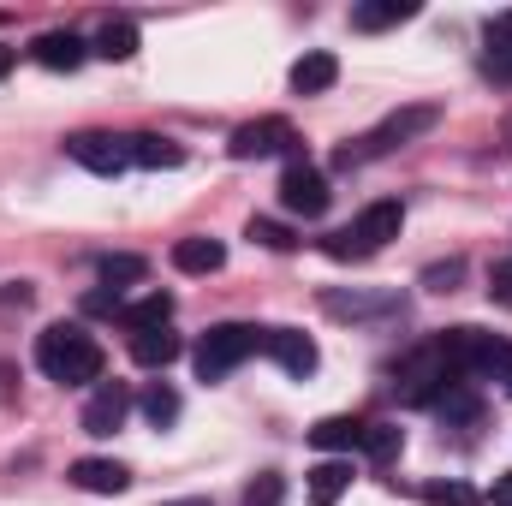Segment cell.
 <instances>
[{
	"instance_id": "cell-32",
	"label": "cell",
	"mask_w": 512,
	"mask_h": 506,
	"mask_svg": "<svg viewBox=\"0 0 512 506\" xmlns=\"http://www.w3.org/2000/svg\"><path fill=\"white\" fill-rule=\"evenodd\" d=\"M489 298L495 304H512V262H495L489 268Z\"/></svg>"
},
{
	"instance_id": "cell-1",
	"label": "cell",
	"mask_w": 512,
	"mask_h": 506,
	"mask_svg": "<svg viewBox=\"0 0 512 506\" xmlns=\"http://www.w3.org/2000/svg\"><path fill=\"white\" fill-rule=\"evenodd\" d=\"M102 346H96V334L90 328H78V322H54V328H42L36 334V370L48 381H60V387H84V381H102Z\"/></svg>"
},
{
	"instance_id": "cell-36",
	"label": "cell",
	"mask_w": 512,
	"mask_h": 506,
	"mask_svg": "<svg viewBox=\"0 0 512 506\" xmlns=\"http://www.w3.org/2000/svg\"><path fill=\"white\" fill-rule=\"evenodd\" d=\"M161 506H215V501H197V495H191V501H161Z\"/></svg>"
},
{
	"instance_id": "cell-15",
	"label": "cell",
	"mask_w": 512,
	"mask_h": 506,
	"mask_svg": "<svg viewBox=\"0 0 512 506\" xmlns=\"http://www.w3.org/2000/svg\"><path fill=\"white\" fill-rule=\"evenodd\" d=\"M126 149H131V167H149V173H161V167H179V161H185V149H179L173 137H155V131L126 137Z\"/></svg>"
},
{
	"instance_id": "cell-5",
	"label": "cell",
	"mask_w": 512,
	"mask_h": 506,
	"mask_svg": "<svg viewBox=\"0 0 512 506\" xmlns=\"http://www.w3.org/2000/svg\"><path fill=\"white\" fill-rule=\"evenodd\" d=\"M435 120H441V108H429V102H423V108H399V114H387L382 126L364 137V149H340L334 161H340V167H358L364 155H387V149H399V143H411V137L435 131Z\"/></svg>"
},
{
	"instance_id": "cell-37",
	"label": "cell",
	"mask_w": 512,
	"mask_h": 506,
	"mask_svg": "<svg viewBox=\"0 0 512 506\" xmlns=\"http://www.w3.org/2000/svg\"><path fill=\"white\" fill-rule=\"evenodd\" d=\"M495 72H507V78H512V54H507V60H495Z\"/></svg>"
},
{
	"instance_id": "cell-10",
	"label": "cell",
	"mask_w": 512,
	"mask_h": 506,
	"mask_svg": "<svg viewBox=\"0 0 512 506\" xmlns=\"http://www.w3.org/2000/svg\"><path fill=\"white\" fill-rule=\"evenodd\" d=\"M399 227H405V209H399L393 197H382V203H370V209H364V215H358V221H352L346 233H352V239H358L364 251L376 256V251L387 245V239H399Z\"/></svg>"
},
{
	"instance_id": "cell-30",
	"label": "cell",
	"mask_w": 512,
	"mask_h": 506,
	"mask_svg": "<svg viewBox=\"0 0 512 506\" xmlns=\"http://www.w3.org/2000/svg\"><path fill=\"white\" fill-rule=\"evenodd\" d=\"M280 495H286V477L262 471V477H251V489H245V506H280Z\"/></svg>"
},
{
	"instance_id": "cell-25",
	"label": "cell",
	"mask_w": 512,
	"mask_h": 506,
	"mask_svg": "<svg viewBox=\"0 0 512 506\" xmlns=\"http://www.w3.org/2000/svg\"><path fill=\"white\" fill-rule=\"evenodd\" d=\"M399 447H405V429H399V423H370V429H364V453H370L376 465L399 459Z\"/></svg>"
},
{
	"instance_id": "cell-3",
	"label": "cell",
	"mask_w": 512,
	"mask_h": 506,
	"mask_svg": "<svg viewBox=\"0 0 512 506\" xmlns=\"http://www.w3.org/2000/svg\"><path fill=\"white\" fill-rule=\"evenodd\" d=\"M453 381H459V370H453L447 352L429 340V346H417L411 358H399V370H393V393H399L405 405H435Z\"/></svg>"
},
{
	"instance_id": "cell-2",
	"label": "cell",
	"mask_w": 512,
	"mask_h": 506,
	"mask_svg": "<svg viewBox=\"0 0 512 506\" xmlns=\"http://www.w3.org/2000/svg\"><path fill=\"white\" fill-rule=\"evenodd\" d=\"M441 352H447V364L459 370V381H507L512 376V340L501 334H489V328H447L441 340H435Z\"/></svg>"
},
{
	"instance_id": "cell-21",
	"label": "cell",
	"mask_w": 512,
	"mask_h": 506,
	"mask_svg": "<svg viewBox=\"0 0 512 506\" xmlns=\"http://www.w3.org/2000/svg\"><path fill=\"white\" fill-rule=\"evenodd\" d=\"M90 54H96V60H131V54H137V24H131V18H108V24L96 30Z\"/></svg>"
},
{
	"instance_id": "cell-24",
	"label": "cell",
	"mask_w": 512,
	"mask_h": 506,
	"mask_svg": "<svg viewBox=\"0 0 512 506\" xmlns=\"http://www.w3.org/2000/svg\"><path fill=\"white\" fill-rule=\"evenodd\" d=\"M417 6L411 0H364V6H352V24L358 30H387V24H405Z\"/></svg>"
},
{
	"instance_id": "cell-22",
	"label": "cell",
	"mask_w": 512,
	"mask_h": 506,
	"mask_svg": "<svg viewBox=\"0 0 512 506\" xmlns=\"http://www.w3.org/2000/svg\"><path fill=\"white\" fill-rule=\"evenodd\" d=\"M435 411H441V423H477V417H483V399H477L471 381H453V387L435 399Z\"/></svg>"
},
{
	"instance_id": "cell-26",
	"label": "cell",
	"mask_w": 512,
	"mask_h": 506,
	"mask_svg": "<svg viewBox=\"0 0 512 506\" xmlns=\"http://www.w3.org/2000/svg\"><path fill=\"white\" fill-rule=\"evenodd\" d=\"M423 506H483V495L471 483H423Z\"/></svg>"
},
{
	"instance_id": "cell-9",
	"label": "cell",
	"mask_w": 512,
	"mask_h": 506,
	"mask_svg": "<svg viewBox=\"0 0 512 506\" xmlns=\"http://www.w3.org/2000/svg\"><path fill=\"white\" fill-rule=\"evenodd\" d=\"M262 352L286 370V376H316V364H322V352H316V340L310 334H298V328H262Z\"/></svg>"
},
{
	"instance_id": "cell-4",
	"label": "cell",
	"mask_w": 512,
	"mask_h": 506,
	"mask_svg": "<svg viewBox=\"0 0 512 506\" xmlns=\"http://www.w3.org/2000/svg\"><path fill=\"white\" fill-rule=\"evenodd\" d=\"M251 352H262V328H251V322H221V328H209V334L197 340V376L227 381Z\"/></svg>"
},
{
	"instance_id": "cell-18",
	"label": "cell",
	"mask_w": 512,
	"mask_h": 506,
	"mask_svg": "<svg viewBox=\"0 0 512 506\" xmlns=\"http://www.w3.org/2000/svg\"><path fill=\"white\" fill-rule=\"evenodd\" d=\"M304 489H310V501H316V506H334L346 489H352V459H322V465L310 471V483H304Z\"/></svg>"
},
{
	"instance_id": "cell-8",
	"label": "cell",
	"mask_w": 512,
	"mask_h": 506,
	"mask_svg": "<svg viewBox=\"0 0 512 506\" xmlns=\"http://www.w3.org/2000/svg\"><path fill=\"white\" fill-rule=\"evenodd\" d=\"M280 209H286V215L316 221V215L328 209V179H322L310 161H292V167L280 173Z\"/></svg>"
},
{
	"instance_id": "cell-12",
	"label": "cell",
	"mask_w": 512,
	"mask_h": 506,
	"mask_svg": "<svg viewBox=\"0 0 512 506\" xmlns=\"http://www.w3.org/2000/svg\"><path fill=\"white\" fill-rule=\"evenodd\" d=\"M126 411H131V393L120 381H102L90 393V405H84V435H114L126 423Z\"/></svg>"
},
{
	"instance_id": "cell-14",
	"label": "cell",
	"mask_w": 512,
	"mask_h": 506,
	"mask_svg": "<svg viewBox=\"0 0 512 506\" xmlns=\"http://www.w3.org/2000/svg\"><path fill=\"white\" fill-rule=\"evenodd\" d=\"M72 483H78L84 495H126L131 471L120 459H78V465H72Z\"/></svg>"
},
{
	"instance_id": "cell-34",
	"label": "cell",
	"mask_w": 512,
	"mask_h": 506,
	"mask_svg": "<svg viewBox=\"0 0 512 506\" xmlns=\"http://www.w3.org/2000/svg\"><path fill=\"white\" fill-rule=\"evenodd\" d=\"M489 501H495V506H512V471H507V477H495V489H489Z\"/></svg>"
},
{
	"instance_id": "cell-29",
	"label": "cell",
	"mask_w": 512,
	"mask_h": 506,
	"mask_svg": "<svg viewBox=\"0 0 512 506\" xmlns=\"http://www.w3.org/2000/svg\"><path fill=\"white\" fill-rule=\"evenodd\" d=\"M251 245H262V251H292L298 239H292V227H280V221H262V215H256V221H251Z\"/></svg>"
},
{
	"instance_id": "cell-11",
	"label": "cell",
	"mask_w": 512,
	"mask_h": 506,
	"mask_svg": "<svg viewBox=\"0 0 512 506\" xmlns=\"http://www.w3.org/2000/svg\"><path fill=\"white\" fill-rule=\"evenodd\" d=\"M322 310L340 322H370V316H399V292H322Z\"/></svg>"
},
{
	"instance_id": "cell-38",
	"label": "cell",
	"mask_w": 512,
	"mask_h": 506,
	"mask_svg": "<svg viewBox=\"0 0 512 506\" xmlns=\"http://www.w3.org/2000/svg\"><path fill=\"white\" fill-rule=\"evenodd\" d=\"M501 143H512V120H507V126H501Z\"/></svg>"
},
{
	"instance_id": "cell-6",
	"label": "cell",
	"mask_w": 512,
	"mask_h": 506,
	"mask_svg": "<svg viewBox=\"0 0 512 506\" xmlns=\"http://www.w3.org/2000/svg\"><path fill=\"white\" fill-rule=\"evenodd\" d=\"M66 155H72L78 167L102 173V179H120V173L131 167L126 137H114V131H78V137H66Z\"/></svg>"
},
{
	"instance_id": "cell-13",
	"label": "cell",
	"mask_w": 512,
	"mask_h": 506,
	"mask_svg": "<svg viewBox=\"0 0 512 506\" xmlns=\"http://www.w3.org/2000/svg\"><path fill=\"white\" fill-rule=\"evenodd\" d=\"M36 66H48V72H78L84 60H90V42L84 36H72V30H48V36H36Z\"/></svg>"
},
{
	"instance_id": "cell-7",
	"label": "cell",
	"mask_w": 512,
	"mask_h": 506,
	"mask_svg": "<svg viewBox=\"0 0 512 506\" xmlns=\"http://www.w3.org/2000/svg\"><path fill=\"white\" fill-rule=\"evenodd\" d=\"M298 143V131L286 126L280 114H268V120H251V126H239L227 137V155L233 161H268V155H280V149H292Z\"/></svg>"
},
{
	"instance_id": "cell-17",
	"label": "cell",
	"mask_w": 512,
	"mask_h": 506,
	"mask_svg": "<svg viewBox=\"0 0 512 506\" xmlns=\"http://www.w3.org/2000/svg\"><path fill=\"white\" fill-rule=\"evenodd\" d=\"M364 429H370V423H358V417H322V423L310 429V447H322V453H352V447H364Z\"/></svg>"
},
{
	"instance_id": "cell-27",
	"label": "cell",
	"mask_w": 512,
	"mask_h": 506,
	"mask_svg": "<svg viewBox=\"0 0 512 506\" xmlns=\"http://www.w3.org/2000/svg\"><path fill=\"white\" fill-rule=\"evenodd\" d=\"M143 417H149V423H155V429H167V423H179V393H173V387H161V381H155V387H149V393H143Z\"/></svg>"
},
{
	"instance_id": "cell-35",
	"label": "cell",
	"mask_w": 512,
	"mask_h": 506,
	"mask_svg": "<svg viewBox=\"0 0 512 506\" xmlns=\"http://www.w3.org/2000/svg\"><path fill=\"white\" fill-rule=\"evenodd\" d=\"M12 60H18V48H0V78L12 72Z\"/></svg>"
},
{
	"instance_id": "cell-28",
	"label": "cell",
	"mask_w": 512,
	"mask_h": 506,
	"mask_svg": "<svg viewBox=\"0 0 512 506\" xmlns=\"http://www.w3.org/2000/svg\"><path fill=\"white\" fill-rule=\"evenodd\" d=\"M143 274H149V262H143V256H102V280H108L114 292H120V286H137Z\"/></svg>"
},
{
	"instance_id": "cell-23",
	"label": "cell",
	"mask_w": 512,
	"mask_h": 506,
	"mask_svg": "<svg viewBox=\"0 0 512 506\" xmlns=\"http://www.w3.org/2000/svg\"><path fill=\"white\" fill-rule=\"evenodd\" d=\"M167 316H173V298H167V292H143L137 304H126V328H131V334L167 328Z\"/></svg>"
},
{
	"instance_id": "cell-39",
	"label": "cell",
	"mask_w": 512,
	"mask_h": 506,
	"mask_svg": "<svg viewBox=\"0 0 512 506\" xmlns=\"http://www.w3.org/2000/svg\"><path fill=\"white\" fill-rule=\"evenodd\" d=\"M507 387H512V376H507Z\"/></svg>"
},
{
	"instance_id": "cell-20",
	"label": "cell",
	"mask_w": 512,
	"mask_h": 506,
	"mask_svg": "<svg viewBox=\"0 0 512 506\" xmlns=\"http://www.w3.org/2000/svg\"><path fill=\"white\" fill-rule=\"evenodd\" d=\"M185 346H179V334H167V328H149V334H131V358L143 364V370H167L173 358H179Z\"/></svg>"
},
{
	"instance_id": "cell-19",
	"label": "cell",
	"mask_w": 512,
	"mask_h": 506,
	"mask_svg": "<svg viewBox=\"0 0 512 506\" xmlns=\"http://www.w3.org/2000/svg\"><path fill=\"white\" fill-rule=\"evenodd\" d=\"M227 262V245L221 239H179L173 245V268L179 274H215Z\"/></svg>"
},
{
	"instance_id": "cell-31",
	"label": "cell",
	"mask_w": 512,
	"mask_h": 506,
	"mask_svg": "<svg viewBox=\"0 0 512 506\" xmlns=\"http://www.w3.org/2000/svg\"><path fill=\"white\" fill-rule=\"evenodd\" d=\"M459 274H465V262L453 256V262H435V268H423V286H429V292H453V280H459Z\"/></svg>"
},
{
	"instance_id": "cell-33",
	"label": "cell",
	"mask_w": 512,
	"mask_h": 506,
	"mask_svg": "<svg viewBox=\"0 0 512 506\" xmlns=\"http://www.w3.org/2000/svg\"><path fill=\"white\" fill-rule=\"evenodd\" d=\"M84 310H96V316H108V310H120V292H90V298H84Z\"/></svg>"
},
{
	"instance_id": "cell-16",
	"label": "cell",
	"mask_w": 512,
	"mask_h": 506,
	"mask_svg": "<svg viewBox=\"0 0 512 506\" xmlns=\"http://www.w3.org/2000/svg\"><path fill=\"white\" fill-rule=\"evenodd\" d=\"M334 78H340V60L322 54V48L292 66V90H298V96H322V90H334Z\"/></svg>"
}]
</instances>
